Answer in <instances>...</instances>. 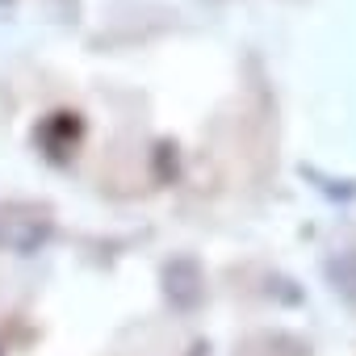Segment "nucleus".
I'll return each mask as SVG.
<instances>
[{
    "mask_svg": "<svg viewBox=\"0 0 356 356\" xmlns=\"http://www.w3.org/2000/svg\"><path fill=\"white\" fill-rule=\"evenodd\" d=\"M163 281H168V298L181 306V310H193V306L202 302V273H197L193 260H176V264H168Z\"/></svg>",
    "mask_w": 356,
    "mask_h": 356,
    "instance_id": "obj_1",
    "label": "nucleus"
}]
</instances>
